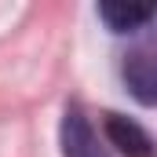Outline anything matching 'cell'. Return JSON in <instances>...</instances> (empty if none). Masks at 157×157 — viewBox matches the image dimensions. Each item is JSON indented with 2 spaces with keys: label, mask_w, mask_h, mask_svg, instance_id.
<instances>
[{
  "label": "cell",
  "mask_w": 157,
  "mask_h": 157,
  "mask_svg": "<svg viewBox=\"0 0 157 157\" xmlns=\"http://www.w3.org/2000/svg\"><path fill=\"white\" fill-rule=\"evenodd\" d=\"M59 139H62V157H110L80 106H66Z\"/></svg>",
  "instance_id": "obj_1"
},
{
  "label": "cell",
  "mask_w": 157,
  "mask_h": 157,
  "mask_svg": "<svg viewBox=\"0 0 157 157\" xmlns=\"http://www.w3.org/2000/svg\"><path fill=\"white\" fill-rule=\"evenodd\" d=\"M102 128H106L110 146H117L124 157H154V139H150V132L139 128L135 121L121 117V113H106Z\"/></svg>",
  "instance_id": "obj_2"
},
{
  "label": "cell",
  "mask_w": 157,
  "mask_h": 157,
  "mask_svg": "<svg viewBox=\"0 0 157 157\" xmlns=\"http://www.w3.org/2000/svg\"><path fill=\"white\" fill-rule=\"evenodd\" d=\"M124 80L132 88V95L143 106H154L157 99V62L150 48H135L132 55H124Z\"/></svg>",
  "instance_id": "obj_3"
},
{
  "label": "cell",
  "mask_w": 157,
  "mask_h": 157,
  "mask_svg": "<svg viewBox=\"0 0 157 157\" xmlns=\"http://www.w3.org/2000/svg\"><path fill=\"white\" fill-rule=\"evenodd\" d=\"M99 18L113 33H135V29H143L154 18V11L139 7V4H99Z\"/></svg>",
  "instance_id": "obj_4"
}]
</instances>
